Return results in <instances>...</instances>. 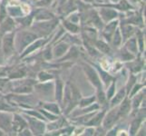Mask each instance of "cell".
<instances>
[{
	"instance_id": "44",
	"label": "cell",
	"mask_w": 146,
	"mask_h": 136,
	"mask_svg": "<svg viewBox=\"0 0 146 136\" xmlns=\"http://www.w3.org/2000/svg\"><path fill=\"white\" fill-rule=\"evenodd\" d=\"M108 1H109L110 3H116V2L119 1V0H108Z\"/></svg>"
},
{
	"instance_id": "29",
	"label": "cell",
	"mask_w": 146,
	"mask_h": 136,
	"mask_svg": "<svg viewBox=\"0 0 146 136\" xmlns=\"http://www.w3.org/2000/svg\"><path fill=\"white\" fill-rule=\"evenodd\" d=\"M7 12L8 16L13 18L22 17L25 15L21 5H20V6H17V5L10 6V5H8V6H7Z\"/></svg>"
},
{
	"instance_id": "34",
	"label": "cell",
	"mask_w": 146,
	"mask_h": 136,
	"mask_svg": "<svg viewBox=\"0 0 146 136\" xmlns=\"http://www.w3.org/2000/svg\"><path fill=\"white\" fill-rule=\"evenodd\" d=\"M119 55H120V59L122 60V61H124V62L132 61V60H133L135 57H136V55H134L132 53H130L124 46L121 47L120 52H119Z\"/></svg>"
},
{
	"instance_id": "42",
	"label": "cell",
	"mask_w": 146,
	"mask_h": 136,
	"mask_svg": "<svg viewBox=\"0 0 146 136\" xmlns=\"http://www.w3.org/2000/svg\"><path fill=\"white\" fill-rule=\"evenodd\" d=\"M52 2V0H40L36 3V6L38 7H46V6H48L50 5Z\"/></svg>"
},
{
	"instance_id": "22",
	"label": "cell",
	"mask_w": 146,
	"mask_h": 136,
	"mask_svg": "<svg viewBox=\"0 0 146 136\" xmlns=\"http://www.w3.org/2000/svg\"><path fill=\"white\" fill-rule=\"evenodd\" d=\"M121 33H122V36H123V41H126V40L130 37L133 36V34L136 32V28H135L133 25L127 24V23H123L121 24Z\"/></svg>"
},
{
	"instance_id": "21",
	"label": "cell",
	"mask_w": 146,
	"mask_h": 136,
	"mask_svg": "<svg viewBox=\"0 0 146 136\" xmlns=\"http://www.w3.org/2000/svg\"><path fill=\"white\" fill-rule=\"evenodd\" d=\"M126 90H125V87L121 88L116 94H114L113 95V97L109 100L108 102V107L112 108L114 106H117V105L122 102V101L124 99V97L126 96Z\"/></svg>"
},
{
	"instance_id": "4",
	"label": "cell",
	"mask_w": 146,
	"mask_h": 136,
	"mask_svg": "<svg viewBox=\"0 0 146 136\" xmlns=\"http://www.w3.org/2000/svg\"><path fill=\"white\" fill-rule=\"evenodd\" d=\"M36 83L33 79L23 78L18 81L10 82V92L15 94H32L34 92V84Z\"/></svg>"
},
{
	"instance_id": "13",
	"label": "cell",
	"mask_w": 146,
	"mask_h": 136,
	"mask_svg": "<svg viewBox=\"0 0 146 136\" xmlns=\"http://www.w3.org/2000/svg\"><path fill=\"white\" fill-rule=\"evenodd\" d=\"M49 41H50V38H47V39L44 38V37L37 38L36 40H35L33 43L30 44L25 49L21 54H20V58H24V57L28 56L29 54H31L34 52H36V50H38L40 47H42L44 44H46Z\"/></svg>"
},
{
	"instance_id": "6",
	"label": "cell",
	"mask_w": 146,
	"mask_h": 136,
	"mask_svg": "<svg viewBox=\"0 0 146 136\" xmlns=\"http://www.w3.org/2000/svg\"><path fill=\"white\" fill-rule=\"evenodd\" d=\"M82 68H83V71L85 74V76L87 77V80L94 87H95V89L99 90V89L104 88V84L102 81H101L99 74L97 72V70L95 69V67L92 66V65H90L87 63H84V64H82Z\"/></svg>"
},
{
	"instance_id": "33",
	"label": "cell",
	"mask_w": 146,
	"mask_h": 136,
	"mask_svg": "<svg viewBox=\"0 0 146 136\" xmlns=\"http://www.w3.org/2000/svg\"><path fill=\"white\" fill-rule=\"evenodd\" d=\"M0 111H6V112H15L17 111V108L12 106L10 104L7 98L3 96L2 94H0Z\"/></svg>"
},
{
	"instance_id": "12",
	"label": "cell",
	"mask_w": 146,
	"mask_h": 136,
	"mask_svg": "<svg viewBox=\"0 0 146 136\" xmlns=\"http://www.w3.org/2000/svg\"><path fill=\"white\" fill-rule=\"evenodd\" d=\"M139 111L140 112L138 113V116L136 115V117H134L130 123L128 135H132V136L136 135L138 131L141 129L142 124L145 121V108H142Z\"/></svg>"
},
{
	"instance_id": "10",
	"label": "cell",
	"mask_w": 146,
	"mask_h": 136,
	"mask_svg": "<svg viewBox=\"0 0 146 136\" xmlns=\"http://www.w3.org/2000/svg\"><path fill=\"white\" fill-rule=\"evenodd\" d=\"M98 7L96 11L101 20L104 22V24H107L110 21L117 19L119 17L117 10H115L113 8L106 7Z\"/></svg>"
},
{
	"instance_id": "20",
	"label": "cell",
	"mask_w": 146,
	"mask_h": 136,
	"mask_svg": "<svg viewBox=\"0 0 146 136\" xmlns=\"http://www.w3.org/2000/svg\"><path fill=\"white\" fill-rule=\"evenodd\" d=\"M54 100L57 101V103L61 105L62 104V100H63V95H64V84L62 79L57 77L55 79V82L54 83Z\"/></svg>"
},
{
	"instance_id": "46",
	"label": "cell",
	"mask_w": 146,
	"mask_h": 136,
	"mask_svg": "<svg viewBox=\"0 0 146 136\" xmlns=\"http://www.w3.org/2000/svg\"><path fill=\"white\" fill-rule=\"evenodd\" d=\"M0 36H1V34H0Z\"/></svg>"
},
{
	"instance_id": "32",
	"label": "cell",
	"mask_w": 146,
	"mask_h": 136,
	"mask_svg": "<svg viewBox=\"0 0 146 136\" xmlns=\"http://www.w3.org/2000/svg\"><path fill=\"white\" fill-rule=\"evenodd\" d=\"M94 45L99 52H102L103 54L111 53V45L106 41H104V40H95Z\"/></svg>"
},
{
	"instance_id": "5",
	"label": "cell",
	"mask_w": 146,
	"mask_h": 136,
	"mask_svg": "<svg viewBox=\"0 0 146 136\" xmlns=\"http://www.w3.org/2000/svg\"><path fill=\"white\" fill-rule=\"evenodd\" d=\"M14 39H15V31L8 32L2 34V40L0 41V44H1V50L5 59L10 58L15 54V52H16Z\"/></svg>"
},
{
	"instance_id": "26",
	"label": "cell",
	"mask_w": 146,
	"mask_h": 136,
	"mask_svg": "<svg viewBox=\"0 0 146 136\" xmlns=\"http://www.w3.org/2000/svg\"><path fill=\"white\" fill-rule=\"evenodd\" d=\"M15 21H16L17 25H19L20 27H22L24 28L30 27L31 25L34 22V15H28V16H22L19 17L14 18Z\"/></svg>"
},
{
	"instance_id": "36",
	"label": "cell",
	"mask_w": 146,
	"mask_h": 136,
	"mask_svg": "<svg viewBox=\"0 0 146 136\" xmlns=\"http://www.w3.org/2000/svg\"><path fill=\"white\" fill-rule=\"evenodd\" d=\"M27 75V72L25 69H17L13 71L12 73H10L8 75V79H15V80H17V79H21L24 78L25 76Z\"/></svg>"
},
{
	"instance_id": "17",
	"label": "cell",
	"mask_w": 146,
	"mask_h": 136,
	"mask_svg": "<svg viewBox=\"0 0 146 136\" xmlns=\"http://www.w3.org/2000/svg\"><path fill=\"white\" fill-rule=\"evenodd\" d=\"M17 27V23L15 21V19L11 17L7 16L5 19H3L0 22V34H4L8 32L15 31Z\"/></svg>"
},
{
	"instance_id": "7",
	"label": "cell",
	"mask_w": 146,
	"mask_h": 136,
	"mask_svg": "<svg viewBox=\"0 0 146 136\" xmlns=\"http://www.w3.org/2000/svg\"><path fill=\"white\" fill-rule=\"evenodd\" d=\"M24 117L26 118L27 122V126L29 130L31 131L33 135H44V133L46 132V122L40 119H37L36 117L30 116L28 114L23 113Z\"/></svg>"
},
{
	"instance_id": "25",
	"label": "cell",
	"mask_w": 146,
	"mask_h": 136,
	"mask_svg": "<svg viewBox=\"0 0 146 136\" xmlns=\"http://www.w3.org/2000/svg\"><path fill=\"white\" fill-rule=\"evenodd\" d=\"M123 43V41L122 33H121L120 27L118 26V27L115 29V31L113 32L112 38H111L110 45H112L113 48H119Z\"/></svg>"
},
{
	"instance_id": "11",
	"label": "cell",
	"mask_w": 146,
	"mask_h": 136,
	"mask_svg": "<svg viewBox=\"0 0 146 136\" xmlns=\"http://www.w3.org/2000/svg\"><path fill=\"white\" fill-rule=\"evenodd\" d=\"M12 120H13L12 112L0 111V129L6 134H11V133H13Z\"/></svg>"
},
{
	"instance_id": "15",
	"label": "cell",
	"mask_w": 146,
	"mask_h": 136,
	"mask_svg": "<svg viewBox=\"0 0 146 136\" xmlns=\"http://www.w3.org/2000/svg\"><path fill=\"white\" fill-rule=\"evenodd\" d=\"M119 26V20L118 18L117 19H114L113 21H110L109 23L107 24H104V26L103 27V36L105 38L106 40V42L108 44H110L111 42V38H112V36L113 32L115 31V29H116Z\"/></svg>"
},
{
	"instance_id": "27",
	"label": "cell",
	"mask_w": 146,
	"mask_h": 136,
	"mask_svg": "<svg viewBox=\"0 0 146 136\" xmlns=\"http://www.w3.org/2000/svg\"><path fill=\"white\" fill-rule=\"evenodd\" d=\"M124 47L126 48L130 53H132L133 54L136 55V56H137L139 49H138L136 37L132 36V37L128 38L126 41H124Z\"/></svg>"
},
{
	"instance_id": "2",
	"label": "cell",
	"mask_w": 146,
	"mask_h": 136,
	"mask_svg": "<svg viewBox=\"0 0 146 136\" xmlns=\"http://www.w3.org/2000/svg\"><path fill=\"white\" fill-rule=\"evenodd\" d=\"M39 38L37 34L33 31L27 30H20L18 32H15V48L16 51L21 54L28 45L33 43L35 40Z\"/></svg>"
},
{
	"instance_id": "38",
	"label": "cell",
	"mask_w": 146,
	"mask_h": 136,
	"mask_svg": "<svg viewBox=\"0 0 146 136\" xmlns=\"http://www.w3.org/2000/svg\"><path fill=\"white\" fill-rule=\"evenodd\" d=\"M136 82H137V76H136V75H134V74L131 73L130 75H129V80H128V82L126 84V86H125V90H126V94H129V92L131 91V89H132V87L135 84H136Z\"/></svg>"
},
{
	"instance_id": "16",
	"label": "cell",
	"mask_w": 146,
	"mask_h": 136,
	"mask_svg": "<svg viewBox=\"0 0 146 136\" xmlns=\"http://www.w3.org/2000/svg\"><path fill=\"white\" fill-rule=\"evenodd\" d=\"M70 45L67 42H59L58 44H56L52 48V54H53V58L54 59H60L61 57H63L64 55L66 54V52L69 50Z\"/></svg>"
},
{
	"instance_id": "3",
	"label": "cell",
	"mask_w": 146,
	"mask_h": 136,
	"mask_svg": "<svg viewBox=\"0 0 146 136\" xmlns=\"http://www.w3.org/2000/svg\"><path fill=\"white\" fill-rule=\"evenodd\" d=\"M58 24L59 19L54 17L49 20H44V21H36L31 25L30 27L33 30H36V34L39 37H44L51 34L56 28Z\"/></svg>"
},
{
	"instance_id": "43",
	"label": "cell",
	"mask_w": 146,
	"mask_h": 136,
	"mask_svg": "<svg viewBox=\"0 0 146 136\" xmlns=\"http://www.w3.org/2000/svg\"><path fill=\"white\" fill-rule=\"evenodd\" d=\"M127 1L130 3V4H137L138 2H140V0H127Z\"/></svg>"
},
{
	"instance_id": "19",
	"label": "cell",
	"mask_w": 146,
	"mask_h": 136,
	"mask_svg": "<svg viewBox=\"0 0 146 136\" xmlns=\"http://www.w3.org/2000/svg\"><path fill=\"white\" fill-rule=\"evenodd\" d=\"M145 98V89H141L137 94H135L133 97H131V103H132V111H133V114H135L138 112L143 99Z\"/></svg>"
},
{
	"instance_id": "28",
	"label": "cell",
	"mask_w": 146,
	"mask_h": 136,
	"mask_svg": "<svg viewBox=\"0 0 146 136\" xmlns=\"http://www.w3.org/2000/svg\"><path fill=\"white\" fill-rule=\"evenodd\" d=\"M62 26L71 34H79L80 30H81V28H80V27L78 26V24L72 23V22L68 21L67 19L62 20Z\"/></svg>"
},
{
	"instance_id": "18",
	"label": "cell",
	"mask_w": 146,
	"mask_h": 136,
	"mask_svg": "<svg viewBox=\"0 0 146 136\" xmlns=\"http://www.w3.org/2000/svg\"><path fill=\"white\" fill-rule=\"evenodd\" d=\"M117 106H118V113L121 119L128 116L131 113V112H132V103H131V99L127 95Z\"/></svg>"
},
{
	"instance_id": "41",
	"label": "cell",
	"mask_w": 146,
	"mask_h": 136,
	"mask_svg": "<svg viewBox=\"0 0 146 136\" xmlns=\"http://www.w3.org/2000/svg\"><path fill=\"white\" fill-rule=\"evenodd\" d=\"M43 58L46 61H50L53 59V54H52V48H47L43 53Z\"/></svg>"
},
{
	"instance_id": "9",
	"label": "cell",
	"mask_w": 146,
	"mask_h": 136,
	"mask_svg": "<svg viewBox=\"0 0 146 136\" xmlns=\"http://www.w3.org/2000/svg\"><path fill=\"white\" fill-rule=\"evenodd\" d=\"M54 83L50 81L36 83L34 84V90L36 91V94L44 98L50 96V94H54Z\"/></svg>"
},
{
	"instance_id": "1",
	"label": "cell",
	"mask_w": 146,
	"mask_h": 136,
	"mask_svg": "<svg viewBox=\"0 0 146 136\" xmlns=\"http://www.w3.org/2000/svg\"><path fill=\"white\" fill-rule=\"evenodd\" d=\"M7 98V102L16 107L19 105L23 109H32L35 107L39 106L40 101L36 98L34 97V95L31 94H9L5 96Z\"/></svg>"
},
{
	"instance_id": "30",
	"label": "cell",
	"mask_w": 146,
	"mask_h": 136,
	"mask_svg": "<svg viewBox=\"0 0 146 136\" xmlns=\"http://www.w3.org/2000/svg\"><path fill=\"white\" fill-rule=\"evenodd\" d=\"M134 61H129L130 63H128L127 64L129 65V69H131V72L133 74H137L139 73L141 70H143V65H144V62L143 59H140V58H136L135 57Z\"/></svg>"
},
{
	"instance_id": "8",
	"label": "cell",
	"mask_w": 146,
	"mask_h": 136,
	"mask_svg": "<svg viewBox=\"0 0 146 136\" xmlns=\"http://www.w3.org/2000/svg\"><path fill=\"white\" fill-rule=\"evenodd\" d=\"M120 119L121 117L118 113V106H114L111 108V110L106 111L101 125H102V127L104 130H106V132H107L108 130H110L111 128H113V126L116 125V123H118V121Z\"/></svg>"
},
{
	"instance_id": "31",
	"label": "cell",
	"mask_w": 146,
	"mask_h": 136,
	"mask_svg": "<svg viewBox=\"0 0 146 136\" xmlns=\"http://www.w3.org/2000/svg\"><path fill=\"white\" fill-rule=\"evenodd\" d=\"M94 66L95 67V69L97 70V72H98V74H99V76H100V78H101V81H102L103 84H104L107 86V85L109 84V83H111V82L113 81V80H114V78L112 76V75L109 74L107 72H105L103 68H100L99 65H95V64H94Z\"/></svg>"
},
{
	"instance_id": "35",
	"label": "cell",
	"mask_w": 146,
	"mask_h": 136,
	"mask_svg": "<svg viewBox=\"0 0 146 136\" xmlns=\"http://www.w3.org/2000/svg\"><path fill=\"white\" fill-rule=\"evenodd\" d=\"M95 102H96V97H95V95H93V96H90V97H82L78 103V106L85 107V106H88V105H91L92 103H94Z\"/></svg>"
},
{
	"instance_id": "14",
	"label": "cell",
	"mask_w": 146,
	"mask_h": 136,
	"mask_svg": "<svg viewBox=\"0 0 146 136\" xmlns=\"http://www.w3.org/2000/svg\"><path fill=\"white\" fill-rule=\"evenodd\" d=\"M27 126V122L24 115L19 113H13V120H12V130L13 133H17V134Z\"/></svg>"
},
{
	"instance_id": "45",
	"label": "cell",
	"mask_w": 146,
	"mask_h": 136,
	"mask_svg": "<svg viewBox=\"0 0 146 136\" xmlns=\"http://www.w3.org/2000/svg\"><path fill=\"white\" fill-rule=\"evenodd\" d=\"M0 135H6V133H5L1 129H0Z\"/></svg>"
},
{
	"instance_id": "37",
	"label": "cell",
	"mask_w": 146,
	"mask_h": 136,
	"mask_svg": "<svg viewBox=\"0 0 146 136\" xmlns=\"http://www.w3.org/2000/svg\"><path fill=\"white\" fill-rule=\"evenodd\" d=\"M54 75L47 73L46 71H40L37 74V80L38 82H46L54 79Z\"/></svg>"
},
{
	"instance_id": "40",
	"label": "cell",
	"mask_w": 146,
	"mask_h": 136,
	"mask_svg": "<svg viewBox=\"0 0 146 136\" xmlns=\"http://www.w3.org/2000/svg\"><path fill=\"white\" fill-rule=\"evenodd\" d=\"M65 19H67L68 21L74 23V24H79L80 19H81V17H80L79 13H77L76 11H75V12H72L71 14H70V16L67 18H65Z\"/></svg>"
},
{
	"instance_id": "23",
	"label": "cell",
	"mask_w": 146,
	"mask_h": 136,
	"mask_svg": "<svg viewBox=\"0 0 146 136\" xmlns=\"http://www.w3.org/2000/svg\"><path fill=\"white\" fill-rule=\"evenodd\" d=\"M54 15L48 11L47 9H38L36 10V12L34 15V20L35 21H44V20H49L54 18Z\"/></svg>"
},
{
	"instance_id": "24",
	"label": "cell",
	"mask_w": 146,
	"mask_h": 136,
	"mask_svg": "<svg viewBox=\"0 0 146 136\" xmlns=\"http://www.w3.org/2000/svg\"><path fill=\"white\" fill-rule=\"evenodd\" d=\"M39 107H42L44 110L48 111V112L52 113L54 114L60 115L62 113V108L60 107V104L58 103H43L40 102Z\"/></svg>"
},
{
	"instance_id": "39",
	"label": "cell",
	"mask_w": 146,
	"mask_h": 136,
	"mask_svg": "<svg viewBox=\"0 0 146 136\" xmlns=\"http://www.w3.org/2000/svg\"><path fill=\"white\" fill-rule=\"evenodd\" d=\"M115 88H116V84H115V80H113L112 83H111V84L107 87L106 92H105V94H106V98L108 100V102H109V100L113 97V95L115 94Z\"/></svg>"
}]
</instances>
